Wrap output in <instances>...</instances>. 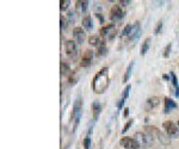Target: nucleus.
<instances>
[{"label":"nucleus","mask_w":179,"mask_h":149,"mask_svg":"<svg viewBox=\"0 0 179 149\" xmlns=\"http://www.w3.org/2000/svg\"><path fill=\"white\" fill-rule=\"evenodd\" d=\"M110 85V78H109V68L108 67H103L99 71L92 81V88H93L94 93H103L106 91V88Z\"/></svg>","instance_id":"obj_1"},{"label":"nucleus","mask_w":179,"mask_h":149,"mask_svg":"<svg viewBox=\"0 0 179 149\" xmlns=\"http://www.w3.org/2000/svg\"><path fill=\"white\" fill-rule=\"evenodd\" d=\"M81 109H83V99L79 96L77 98V100L74 101L73 104V111H72V120L74 122L73 123V132L77 130V128L79 125V122H80V118H81Z\"/></svg>","instance_id":"obj_2"},{"label":"nucleus","mask_w":179,"mask_h":149,"mask_svg":"<svg viewBox=\"0 0 179 149\" xmlns=\"http://www.w3.org/2000/svg\"><path fill=\"white\" fill-rule=\"evenodd\" d=\"M134 138L137 141V143L140 144V147H149L153 144L154 137L148 132H135Z\"/></svg>","instance_id":"obj_3"},{"label":"nucleus","mask_w":179,"mask_h":149,"mask_svg":"<svg viewBox=\"0 0 179 149\" xmlns=\"http://www.w3.org/2000/svg\"><path fill=\"white\" fill-rule=\"evenodd\" d=\"M148 129H149V134L152 135V136H153V137H156V138L159 140V142H160V143H162L164 146H167V144L171 143V140H170V137L167 136V135H165V134L161 132L160 130H158L156 128H154V126H149Z\"/></svg>","instance_id":"obj_4"},{"label":"nucleus","mask_w":179,"mask_h":149,"mask_svg":"<svg viewBox=\"0 0 179 149\" xmlns=\"http://www.w3.org/2000/svg\"><path fill=\"white\" fill-rule=\"evenodd\" d=\"M162 128L165 129V132H166L167 136L170 137H176L179 136V129L177 128V125L171 120H166L162 123Z\"/></svg>","instance_id":"obj_5"},{"label":"nucleus","mask_w":179,"mask_h":149,"mask_svg":"<svg viewBox=\"0 0 179 149\" xmlns=\"http://www.w3.org/2000/svg\"><path fill=\"white\" fill-rule=\"evenodd\" d=\"M119 143H121V146L125 149H138L140 148V144L137 143V141L134 137H127L125 136L121 140Z\"/></svg>","instance_id":"obj_6"},{"label":"nucleus","mask_w":179,"mask_h":149,"mask_svg":"<svg viewBox=\"0 0 179 149\" xmlns=\"http://www.w3.org/2000/svg\"><path fill=\"white\" fill-rule=\"evenodd\" d=\"M124 17V11L122 10L121 5H114L110 11V18L111 20H119Z\"/></svg>","instance_id":"obj_7"},{"label":"nucleus","mask_w":179,"mask_h":149,"mask_svg":"<svg viewBox=\"0 0 179 149\" xmlns=\"http://www.w3.org/2000/svg\"><path fill=\"white\" fill-rule=\"evenodd\" d=\"M65 49H66V53H67V55L71 56L74 59L77 56V53H78V47H77V42H74V41H67L65 44Z\"/></svg>","instance_id":"obj_8"},{"label":"nucleus","mask_w":179,"mask_h":149,"mask_svg":"<svg viewBox=\"0 0 179 149\" xmlns=\"http://www.w3.org/2000/svg\"><path fill=\"white\" fill-rule=\"evenodd\" d=\"M92 60H93V50H90V49L85 50L84 54H83V56H81V62H80L81 67L90 66L91 62H92Z\"/></svg>","instance_id":"obj_9"},{"label":"nucleus","mask_w":179,"mask_h":149,"mask_svg":"<svg viewBox=\"0 0 179 149\" xmlns=\"http://www.w3.org/2000/svg\"><path fill=\"white\" fill-rule=\"evenodd\" d=\"M73 36H74L78 43L81 44V43H84V41L86 38V33H85L84 29H81L80 26H77V28L73 29Z\"/></svg>","instance_id":"obj_10"},{"label":"nucleus","mask_w":179,"mask_h":149,"mask_svg":"<svg viewBox=\"0 0 179 149\" xmlns=\"http://www.w3.org/2000/svg\"><path fill=\"white\" fill-rule=\"evenodd\" d=\"M140 32H141V30H140V23L136 22L134 25H132V30H131V33H130V36H129V39L130 41L136 39L138 36H140Z\"/></svg>","instance_id":"obj_11"},{"label":"nucleus","mask_w":179,"mask_h":149,"mask_svg":"<svg viewBox=\"0 0 179 149\" xmlns=\"http://www.w3.org/2000/svg\"><path fill=\"white\" fill-rule=\"evenodd\" d=\"M83 26L86 30H91L93 28V19H92L91 16H85L83 18Z\"/></svg>","instance_id":"obj_12"},{"label":"nucleus","mask_w":179,"mask_h":149,"mask_svg":"<svg viewBox=\"0 0 179 149\" xmlns=\"http://www.w3.org/2000/svg\"><path fill=\"white\" fill-rule=\"evenodd\" d=\"M130 88H131V86H130V84L125 87L124 88V91H123V94H122V99H121V103H118V110H121L122 107H123V105H124V101H125V99L128 98V96H129V92H130Z\"/></svg>","instance_id":"obj_13"},{"label":"nucleus","mask_w":179,"mask_h":149,"mask_svg":"<svg viewBox=\"0 0 179 149\" xmlns=\"http://www.w3.org/2000/svg\"><path fill=\"white\" fill-rule=\"evenodd\" d=\"M177 107V103L171 98H165V112H170L172 109Z\"/></svg>","instance_id":"obj_14"},{"label":"nucleus","mask_w":179,"mask_h":149,"mask_svg":"<svg viewBox=\"0 0 179 149\" xmlns=\"http://www.w3.org/2000/svg\"><path fill=\"white\" fill-rule=\"evenodd\" d=\"M159 104H160V100H159L158 97H150L147 99V103H146L148 109H154V107H156Z\"/></svg>","instance_id":"obj_15"},{"label":"nucleus","mask_w":179,"mask_h":149,"mask_svg":"<svg viewBox=\"0 0 179 149\" xmlns=\"http://www.w3.org/2000/svg\"><path fill=\"white\" fill-rule=\"evenodd\" d=\"M149 47H150V38H146L143 42H142V45H141V49H140V54L143 56L146 55V54L148 53V49H149Z\"/></svg>","instance_id":"obj_16"},{"label":"nucleus","mask_w":179,"mask_h":149,"mask_svg":"<svg viewBox=\"0 0 179 149\" xmlns=\"http://www.w3.org/2000/svg\"><path fill=\"white\" fill-rule=\"evenodd\" d=\"M114 29H115V25H114V24H108V25L103 26V28H100L99 32H100V36L104 37V36H106L108 33H110Z\"/></svg>","instance_id":"obj_17"},{"label":"nucleus","mask_w":179,"mask_h":149,"mask_svg":"<svg viewBox=\"0 0 179 149\" xmlns=\"http://www.w3.org/2000/svg\"><path fill=\"white\" fill-rule=\"evenodd\" d=\"M132 67H134V61H132V62H130V65L128 66L127 71H125V73H124V76H123V82H128V81H129V79H130V76H131Z\"/></svg>","instance_id":"obj_18"},{"label":"nucleus","mask_w":179,"mask_h":149,"mask_svg":"<svg viewBox=\"0 0 179 149\" xmlns=\"http://www.w3.org/2000/svg\"><path fill=\"white\" fill-rule=\"evenodd\" d=\"M89 1L86 0H81V1H77V9L80 12H86V10L89 9Z\"/></svg>","instance_id":"obj_19"},{"label":"nucleus","mask_w":179,"mask_h":149,"mask_svg":"<svg viewBox=\"0 0 179 149\" xmlns=\"http://www.w3.org/2000/svg\"><path fill=\"white\" fill-rule=\"evenodd\" d=\"M106 53H108V48H106V45H105L104 41H102L100 45L98 47V50H97V56H104V55H106Z\"/></svg>","instance_id":"obj_20"},{"label":"nucleus","mask_w":179,"mask_h":149,"mask_svg":"<svg viewBox=\"0 0 179 149\" xmlns=\"http://www.w3.org/2000/svg\"><path fill=\"white\" fill-rule=\"evenodd\" d=\"M100 43H102V41H100V38H99L98 36H90L89 44L91 47H99V45H100Z\"/></svg>","instance_id":"obj_21"},{"label":"nucleus","mask_w":179,"mask_h":149,"mask_svg":"<svg viewBox=\"0 0 179 149\" xmlns=\"http://www.w3.org/2000/svg\"><path fill=\"white\" fill-rule=\"evenodd\" d=\"M102 111V105L99 104V103H93V120H97L98 119V116H99V113H100Z\"/></svg>","instance_id":"obj_22"},{"label":"nucleus","mask_w":179,"mask_h":149,"mask_svg":"<svg viewBox=\"0 0 179 149\" xmlns=\"http://www.w3.org/2000/svg\"><path fill=\"white\" fill-rule=\"evenodd\" d=\"M60 69H61V74L62 75H67V74L71 72V67L67 62H65V61H62L61 65H60Z\"/></svg>","instance_id":"obj_23"},{"label":"nucleus","mask_w":179,"mask_h":149,"mask_svg":"<svg viewBox=\"0 0 179 149\" xmlns=\"http://www.w3.org/2000/svg\"><path fill=\"white\" fill-rule=\"evenodd\" d=\"M131 30H132V25H131V24L125 25V26H124V29L122 30V36H130Z\"/></svg>","instance_id":"obj_24"},{"label":"nucleus","mask_w":179,"mask_h":149,"mask_svg":"<svg viewBox=\"0 0 179 149\" xmlns=\"http://www.w3.org/2000/svg\"><path fill=\"white\" fill-rule=\"evenodd\" d=\"M69 4H71L69 0H61V1H60V9H61V11L67 10Z\"/></svg>","instance_id":"obj_25"},{"label":"nucleus","mask_w":179,"mask_h":149,"mask_svg":"<svg viewBox=\"0 0 179 149\" xmlns=\"http://www.w3.org/2000/svg\"><path fill=\"white\" fill-rule=\"evenodd\" d=\"M161 29H162V20L160 19V20H159V22L156 23L155 28H154V35H158V33H160Z\"/></svg>","instance_id":"obj_26"},{"label":"nucleus","mask_w":179,"mask_h":149,"mask_svg":"<svg viewBox=\"0 0 179 149\" xmlns=\"http://www.w3.org/2000/svg\"><path fill=\"white\" fill-rule=\"evenodd\" d=\"M90 144H91V137H90V134H89L87 136L85 137V140H84V148L85 149H90Z\"/></svg>","instance_id":"obj_27"},{"label":"nucleus","mask_w":179,"mask_h":149,"mask_svg":"<svg viewBox=\"0 0 179 149\" xmlns=\"http://www.w3.org/2000/svg\"><path fill=\"white\" fill-rule=\"evenodd\" d=\"M132 123H134V120H132V119H129V122H127V123H125V125L123 126L122 132H123V134H124V132H127V131H128V129L131 126V124H132Z\"/></svg>","instance_id":"obj_28"},{"label":"nucleus","mask_w":179,"mask_h":149,"mask_svg":"<svg viewBox=\"0 0 179 149\" xmlns=\"http://www.w3.org/2000/svg\"><path fill=\"white\" fill-rule=\"evenodd\" d=\"M171 47H172V44L170 43L166 48H165V50H164V54H162V56L164 57H168L170 56V51H171Z\"/></svg>","instance_id":"obj_29"},{"label":"nucleus","mask_w":179,"mask_h":149,"mask_svg":"<svg viewBox=\"0 0 179 149\" xmlns=\"http://www.w3.org/2000/svg\"><path fill=\"white\" fill-rule=\"evenodd\" d=\"M171 78H172V82H173V85L176 87H178V80H177V78L174 75V73H171Z\"/></svg>","instance_id":"obj_30"},{"label":"nucleus","mask_w":179,"mask_h":149,"mask_svg":"<svg viewBox=\"0 0 179 149\" xmlns=\"http://www.w3.org/2000/svg\"><path fill=\"white\" fill-rule=\"evenodd\" d=\"M66 26H67L66 18H65V17H61V29H66Z\"/></svg>","instance_id":"obj_31"},{"label":"nucleus","mask_w":179,"mask_h":149,"mask_svg":"<svg viewBox=\"0 0 179 149\" xmlns=\"http://www.w3.org/2000/svg\"><path fill=\"white\" fill-rule=\"evenodd\" d=\"M110 33H111V35H109V39H114V38H115V36H116V33H117V32H116V30L114 29V30H112V31H111Z\"/></svg>","instance_id":"obj_32"},{"label":"nucleus","mask_w":179,"mask_h":149,"mask_svg":"<svg viewBox=\"0 0 179 149\" xmlns=\"http://www.w3.org/2000/svg\"><path fill=\"white\" fill-rule=\"evenodd\" d=\"M119 4L123 5V6H127V5L130 4V0H121V1H119Z\"/></svg>","instance_id":"obj_33"},{"label":"nucleus","mask_w":179,"mask_h":149,"mask_svg":"<svg viewBox=\"0 0 179 149\" xmlns=\"http://www.w3.org/2000/svg\"><path fill=\"white\" fill-rule=\"evenodd\" d=\"M96 16H97V18H98L99 20H100V23L103 24V23H104V18H103V16L100 15V13H97V15H96Z\"/></svg>","instance_id":"obj_34"},{"label":"nucleus","mask_w":179,"mask_h":149,"mask_svg":"<svg viewBox=\"0 0 179 149\" xmlns=\"http://www.w3.org/2000/svg\"><path fill=\"white\" fill-rule=\"evenodd\" d=\"M128 112H129V109H125V111H124V117L128 116Z\"/></svg>","instance_id":"obj_35"},{"label":"nucleus","mask_w":179,"mask_h":149,"mask_svg":"<svg viewBox=\"0 0 179 149\" xmlns=\"http://www.w3.org/2000/svg\"><path fill=\"white\" fill-rule=\"evenodd\" d=\"M176 96H177V97H179V86L177 87V92H176Z\"/></svg>","instance_id":"obj_36"},{"label":"nucleus","mask_w":179,"mask_h":149,"mask_svg":"<svg viewBox=\"0 0 179 149\" xmlns=\"http://www.w3.org/2000/svg\"><path fill=\"white\" fill-rule=\"evenodd\" d=\"M177 125H178V126H179V120H178V122H177Z\"/></svg>","instance_id":"obj_37"}]
</instances>
